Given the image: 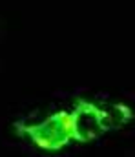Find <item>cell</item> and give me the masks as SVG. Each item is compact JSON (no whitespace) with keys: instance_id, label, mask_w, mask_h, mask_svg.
<instances>
[{"instance_id":"3","label":"cell","mask_w":135,"mask_h":157,"mask_svg":"<svg viewBox=\"0 0 135 157\" xmlns=\"http://www.w3.org/2000/svg\"><path fill=\"white\" fill-rule=\"evenodd\" d=\"M104 110V124H106V132L115 130V128H122L126 122H130L133 119V112L130 106L117 102V104H110V106H102Z\"/></svg>"},{"instance_id":"2","label":"cell","mask_w":135,"mask_h":157,"mask_svg":"<svg viewBox=\"0 0 135 157\" xmlns=\"http://www.w3.org/2000/svg\"><path fill=\"white\" fill-rule=\"evenodd\" d=\"M69 117H71V137L77 143H91L106 133L104 110L93 101L79 99L73 112H69Z\"/></svg>"},{"instance_id":"1","label":"cell","mask_w":135,"mask_h":157,"mask_svg":"<svg viewBox=\"0 0 135 157\" xmlns=\"http://www.w3.org/2000/svg\"><path fill=\"white\" fill-rule=\"evenodd\" d=\"M15 128L20 135L28 137L37 148L46 152H58L73 141L71 117H69V112L66 110H58L47 115L40 122H33V124L17 122Z\"/></svg>"}]
</instances>
